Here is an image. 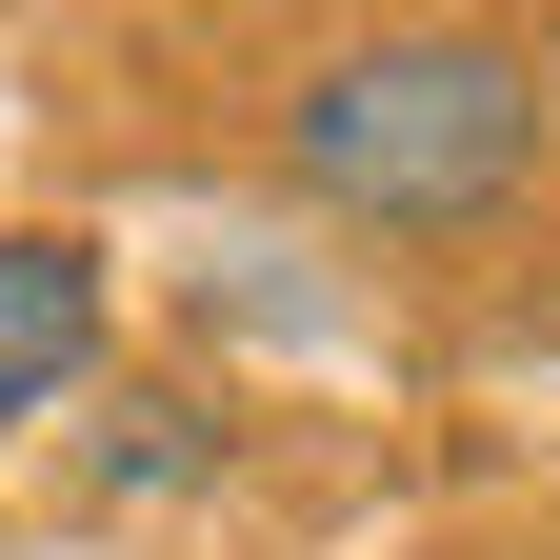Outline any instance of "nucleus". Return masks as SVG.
<instances>
[{
	"label": "nucleus",
	"mask_w": 560,
	"mask_h": 560,
	"mask_svg": "<svg viewBox=\"0 0 560 560\" xmlns=\"http://www.w3.org/2000/svg\"><path fill=\"white\" fill-rule=\"evenodd\" d=\"M81 460H101V501H221V460H241V420L200 400V381H120Z\"/></svg>",
	"instance_id": "3"
},
{
	"label": "nucleus",
	"mask_w": 560,
	"mask_h": 560,
	"mask_svg": "<svg viewBox=\"0 0 560 560\" xmlns=\"http://www.w3.org/2000/svg\"><path fill=\"white\" fill-rule=\"evenodd\" d=\"M101 301H120V280H101L81 221H0V441L101 381Z\"/></svg>",
	"instance_id": "2"
},
{
	"label": "nucleus",
	"mask_w": 560,
	"mask_h": 560,
	"mask_svg": "<svg viewBox=\"0 0 560 560\" xmlns=\"http://www.w3.org/2000/svg\"><path fill=\"white\" fill-rule=\"evenodd\" d=\"M280 180L320 200V221H361V241H460V221H501V200L540 180V140H560V60L521 21H381V40H340L280 81Z\"/></svg>",
	"instance_id": "1"
}]
</instances>
